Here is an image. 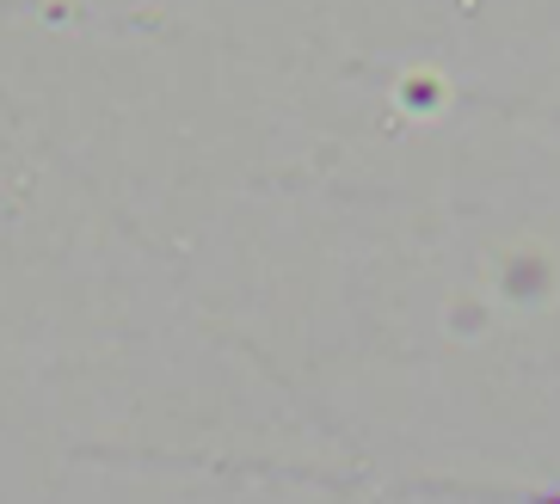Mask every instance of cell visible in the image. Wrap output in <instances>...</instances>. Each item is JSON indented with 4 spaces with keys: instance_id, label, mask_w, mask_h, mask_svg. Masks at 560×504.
<instances>
[{
    "instance_id": "obj_1",
    "label": "cell",
    "mask_w": 560,
    "mask_h": 504,
    "mask_svg": "<svg viewBox=\"0 0 560 504\" xmlns=\"http://www.w3.org/2000/svg\"><path fill=\"white\" fill-rule=\"evenodd\" d=\"M542 504H560V492H548V499H542Z\"/></svg>"
}]
</instances>
